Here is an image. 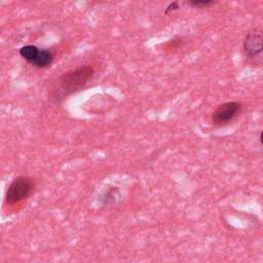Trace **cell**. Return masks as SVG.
Here are the masks:
<instances>
[{
    "label": "cell",
    "mask_w": 263,
    "mask_h": 263,
    "mask_svg": "<svg viewBox=\"0 0 263 263\" xmlns=\"http://www.w3.org/2000/svg\"><path fill=\"white\" fill-rule=\"evenodd\" d=\"M215 3L213 0H192V2H189L188 5L191 7L195 8H204V7H209L211 5H214Z\"/></svg>",
    "instance_id": "8"
},
{
    "label": "cell",
    "mask_w": 263,
    "mask_h": 263,
    "mask_svg": "<svg viewBox=\"0 0 263 263\" xmlns=\"http://www.w3.org/2000/svg\"><path fill=\"white\" fill-rule=\"evenodd\" d=\"M242 105L239 102H227L217 107L212 114V122L216 126H224L232 122L241 111Z\"/></svg>",
    "instance_id": "3"
},
{
    "label": "cell",
    "mask_w": 263,
    "mask_h": 263,
    "mask_svg": "<svg viewBox=\"0 0 263 263\" xmlns=\"http://www.w3.org/2000/svg\"><path fill=\"white\" fill-rule=\"evenodd\" d=\"M178 9H179V3H178V2H174V3L170 4V5L167 7V9H166V11H165V14L168 15L169 13H171V12H173V11H176V10H178Z\"/></svg>",
    "instance_id": "9"
},
{
    "label": "cell",
    "mask_w": 263,
    "mask_h": 263,
    "mask_svg": "<svg viewBox=\"0 0 263 263\" xmlns=\"http://www.w3.org/2000/svg\"><path fill=\"white\" fill-rule=\"evenodd\" d=\"M117 192H118L117 188H110V189L106 192V194H105V196H104L105 204L109 205V204L114 203V201L116 200V197H117Z\"/></svg>",
    "instance_id": "7"
},
{
    "label": "cell",
    "mask_w": 263,
    "mask_h": 263,
    "mask_svg": "<svg viewBox=\"0 0 263 263\" xmlns=\"http://www.w3.org/2000/svg\"><path fill=\"white\" fill-rule=\"evenodd\" d=\"M262 43H263V36L261 31L252 30L248 32L242 43V47L246 55L251 59L259 56L262 52Z\"/></svg>",
    "instance_id": "4"
},
{
    "label": "cell",
    "mask_w": 263,
    "mask_h": 263,
    "mask_svg": "<svg viewBox=\"0 0 263 263\" xmlns=\"http://www.w3.org/2000/svg\"><path fill=\"white\" fill-rule=\"evenodd\" d=\"M34 189V183L32 179L28 177H18L15 179L12 184L10 185L7 195L6 201L8 205H16L21 203L22 200L29 197Z\"/></svg>",
    "instance_id": "2"
},
{
    "label": "cell",
    "mask_w": 263,
    "mask_h": 263,
    "mask_svg": "<svg viewBox=\"0 0 263 263\" xmlns=\"http://www.w3.org/2000/svg\"><path fill=\"white\" fill-rule=\"evenodd\" d=\"M54 56L49 50H39L36 58L33 60L31 65L37 68H46L53 63Z\"/></svg>",
    "instance_id": "5"
},
{
    "label": "cell",
    "mask_w": 263,
    "mask_h": 263,
    "mask_svg": "<svg viewBox=\"0 0 263 263\" xmlns=\"http://www.w3.org/2000/svg\"><path fill=\"white\" fill-rule=\"evenodd\" d=\"M93 75L94 69L89 65L78 67L63 74L61 77L58 78L52 90V100L55 102H59L68 97L69 95L78 92L88 84Z\"/></svg>",
    "instance_id": "1"
},
{
    "label": "cell",
    "mask_w": 263,
    "mask_h": 263,
    "mask_svg": "<svg viewBox=\"0 0 263 263\" xmlns=\"http://www.w3.org/2000/svg\"><path fill=\"white\" fill-rule=\"evenodd\" d=\"M39 50L34 47V46H25L23 48H21L20 50V55L30 64L33 62V60L36 58L37 54H38Z\"/></svg>",
    "instance_id": "6"
}]
</instances>
